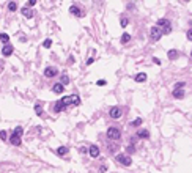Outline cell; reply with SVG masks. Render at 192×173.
<instances>
[{
	"label": "cell",
	"instance_id": "ba28073f",
	"mask_svg": "<svg viewBox=\"0 0 192 173\" xmlns=\"http://www.w3.org/2000/svg\"><path fill=\"white\" fill-rule=\"evenodd\" d=\"M57 72H58L57 69L51 66V68H46V71H44V76H46V77H54V76H57Z\"/></svg>",
	"mask_w": 192,
	"mask_h": 173
},
{
	"label": "cell",
	"instance_id": "83f0119b",
	"mask_svg": "<svg viewBox=\"0 0 192 173\" xmlns=\"http://www.w3.org/2000/svg\"><path fill=\"white\" fill-rule=\"evenodd\" d=\"M126 151H128V153H134V151H135V146H134V145H129L128 148H126Z\"/></svg>",
	"mask_w": 192,
	"mask_h": 173
},
{
	"label": "cell",
	"instance_id": "836d02e7",
	"mask_svg": "<svg viewBox=\"0 0 192 173\" xmlns=\"http://www.w3.org/2000/svg\"><path fill=\"white\" fill-rule=\"evenodd\" d=\"M153 61H154L156 64H161V60H159V58H153Z\"/></svg>",
	"mask_w": 192,
	"mask_h": 173
},
{
	"label": "cell",
	"instance_id": "52a82bcc",
	"mask_svg": "<svg viewBox=\"0 0 192 173\" xmlns=\"http://www.w3.org/2000/svg\"><path fill=\"white\" fill-rule=\"evenodd\" d=\"M109 113H110L112 118H120V116H121V113H123V110H121V107H112Z\"/></svg>",
	"mask_w": 192,
	"mask_h": 173
},
{
	"label": "cell",
	"instance_id": "4fadbf2b",
	"mask_svg": "<svg viewBox=\"0 0 192 173\" xmlns=\"http://www.w3.org/2000/svg\"><path fill=\"white\" fill-rule=\"evenodd\" d=\"M69 13L71 14H76V16H82V11L77 8V5H73V7L69 8Z\"/></svg>",
	"mask_w": 192,
	"mask_h": 173
},
{
	"label": "cell",
	"instance_id": "e0dca14e",
	"mask_svg": "<svg viewBox=\"0 0 192 173\" xmlns=\"http://www.w3.org/2000/svg\"><path fill=\"white\" fill-rule=\"evenodd\" d=\"M167 55H169L170 60H175V58L178 57V51H175V49H170V51L167 52Z\"/></svg>",
	"mask_w": 192,
	"mask_h": 173
},
{
	"label": "cell",
	"instance_id": "30bf717a",
	"mask_svg": "<svg viewBox=\"0 0 192 173\" xmlns=\"http://www.w3.org/2000/svg\"><path fill=\"white\" fill-rule=\"evenodd\" d=\"M90 156L91 157H98L99 156V148L96 145H91L90 146Z\"/></svg>",
	"mask_w": 192,
	"mask_h": 173
},
{
	"label": "cell",
	"instance_id": "277c9868",
	"mask_svg": "<svg viewBox=\"0 0 192 173\" xmlns=\"http://www.w3.org/2000/svg\"><path fill=\"white\" fill-rule=\"evenodd\" d=\"M107 137L112 140H118L121 137V132H120V129L118 128H109L107 129Z\"/></svg>",
	"mask_w": 192,
	"mask_h": 173
},
{
	"label": "cell",
	"instance_id": "d590c367",
	"mask_svg": "<svg viewBox=\"0 0 192 173\" xmlns=\"http://www.w3.org/2000/svg\"><path fill=\"white\" fill-rule=\"evenodd\" d=\"M191 57H192V52H191Z\"/></svg>",
	"mask_w": 192,
	"mask_h": 173
},
{
	"label": "cell",
	"instance_id": "2e32d148",
	"mask_svg": "<svg viewBox=\"0 0 192 173\" xmlns=\"http://www.w3.org/2000/svg\"><path fill=\"white\" fill-rule=\"evenodd\" d=\"M22 14L25 17H28V19H30V17H33V11H32L30 8H22Z\"/></svg>",
	"mask_w": 192,
	"mask_h": 173
},
{
	"label": "cell",
	"instance_id": "f1b7e54d",
	"mask_svg": "<svg viewBox=\"0 0 192 173\" xmlns=\"http://www.w3.org/2000/svg\"><path fill=\"white\" fill-rule=\"evenodd\" d=\"M0 38H2V41H3V43H8V35H0Z\"/></svg>",
	"mask_w": 192,
	"mask_h": 173
},
{
	"label": "cell",
	"instance_id": "5bb4252c",
	"mask_svg": "<svg viewBox=\"0 0 192 173\" xmlns=\"http://www.w3.org/2000/svg\"><path fill=\"white\" fill-rule=\"evenodd\" d=\"M52 90H54V93H63L65 87H63L61 84H55L54 87H52Z\"/></svg>",
	"mask_w": 192,
	"mask_h": 173
},
{
	"label": "cell",
	"instance_id": "9c48e42d",
	"mask_svg": "<svg viewBox=\"0 0 192 173\" xmlns=\"http://www.w3.org/2000/svg\"><path fill=\"white\" fill-rule=\"evenodd\" d=\"M2 54H3V57H8V55H11V54H13V46H11V44L3 46V49H2Z\"/></svg>",
	"mask_w": 192,
	"mask_h": 173
},
{
	"label": "cell",
	"instance_id": "7a4b0ae2",
	"mask_svg": "<svg viewBox=\"0 0 192 173\" xmlns=\"http://www.w3.org/2000/svg\"><path fill=\"white\" fill-rule=\"evenodd\" d=\"M79 102H80V99H79L76 95H73V96H65V98L60 101V104L63 105V109H65L66 105H69V104H79Z\"/></svg>",
	"mask_w": 192,
	"mask_h": 173
},
{
	"label": "cell",
	"instance_id": "484cf974",
	"mask_svg": "<svg viewBox=\"0 0 192 173\" xmlns=\"http://www.w3.org/2000/svg\"><path fill=\"white\" fill-rule=\"evenodd\" d=\"M61 109H63V105H61V104H60V101H58L57 104H55V112H60Z\"/></svg>",
	"mask_w": 192,
	"mask_h": 173
},
{
	"label": "cell",
	"instance_id": "8992f818",
	"mask_svg": "<svg viewBox=\"0 0 192 173\" xmlns=\"http://www.w3.org/2000/svg\"><path fill=\"white\" fill-rule=\"evenodd\" d=\"M150 36H151L153 41H159V39H161V36H162L161 28H158L156 25H154V27H151V30H150Z\"/></svg>",
	"mask_w": 192,
	"mask_h": 173
},
{
	"label": "cell",
	"instance_id": "7402d4cb",
	"mask_svg": "<svg viewBox=\"0 0 192 173\" xmlns=\"http://www.w3.org/2000/svg\"><path fill=\"white\" fill-rule=\"evenodd\" d=\"M43 46H44V47H46V49H49V47H51V46H52V39H44Z\"/></svg>",
	"mask_w": 192,
	"mask_h": 173
},
{
	"label": "cell",
	"instance_id": "e575fe53",
	"mask_svg": "<svg viewBox=\"0 0 192 173\" xmlns=\"http://www.w3.org/2000/svg\"><path fill=\"white\" fill-rule=\"evenodd\" d=\"M0 68H2V61H0Z\"/></svg>",
	"mask_w": 192,
	"mask_h": 173
},
{
	"label": "cell",
	"instance_id": "d6986e66",
	"mask_svg": "<svg viewBox=\"0 0 192 173\" xmlns=\"http://www.w3.org/2000/svg\"><path fill=\"white\" fill-rule=\"evenodd\" d=\"M69 84V77H68V74H61V85H68Z\"/></svg>",
	"mask_w": 192,
	"mask_h": 173
},
{
	"label": "cell",
	"instance_id": "ac0fdd59",
	"mask_svg": "<svg viewBox=\"0 0 192 173\" xmlns=\"http://www.w3.org/2000/svg\"><path fill=\"white\" fill-rule=\"evenodd\" d=\"M129 41H131V35H129V33H123L121 43H123V44H126V43H129Z\"/></svg>",
	"mask_w": 192,
	"mask_h": 173
},
{
	"label": "cell",
	"instance_id": "1f68e13d",
	"mask_svg": "<svg viewBox=\"0 0 192 173\" xmlns=\"http://www.w3.org/2000/svg\"><path fill=\"white\" fill-rule=\"evenodd\" d=\"M0 139H7V134H5V131H2V132H0Z\"/></svg>",
	"mask_w": 192,
	"mask_h": 173
},
{
	"label": "cell",
	"instance_id": "4dcf8cb0",
	"mask_svg": "<svg viewBox=\"0 0 192 173\" xmlns=\"http://www.w3.org/2000/svg\"><path fill=\"white\" fill-rule=\"evenodd\" d=\"M99 172H101V173L107 172V167H106V165H101V167H99Z\"/></svg>",
	"mask_w": 192,
	"mask_h": 173
},
{
	"label": "cell",
	"instance_id": "5b68a950",
	"mask_svg": "<svg viewBox=\"0 0 192 173\" xmlns=\"http://www.w3.org/2000/svg\"><path fill=\"white\" fill-rule=\"evenodd\" d=\"M117 161L120 164H121V165H125V167H129L132 164V159L129 156H126V154H118L117 156Z\"/></svg>",
	"mask_w": 192,
	"mask_h": 173
},
{
	"label": "cell",
	"instance_id": "603a6c76",
	"mask_svg": "<svg viewBox=\"0 0 192 173\" xmlns=\"http://www.w3.org/2000/svg\"><path fill=\"white\" fill-rule=\"evenodd\" d=\"M35 112H36L38 115H41V113H43V109H41V105H40V104L35 105Z\"/></svg>",
	"mask_w": 192,
	"mask_h": 173
},
{
	"label": "cell",
	"instance_id": "3957f363",
	"mask_svg": "<svg viewBox=\"0 0 192 173\" xmlns=\"http://www.w3.org/2000/svg\"><path fill=\"white\" fill-rule=\"evenodd\" d=\"M20 136H22V128L17 126L14 134L11 136V143H13V145H20Z\"/></svg>",
	"mask_w": 192,
	"mask_h": 173
},
{
	"label": "cell",
	"instance_id": "d6a6232c",
	"mask_svg": "<svg viewBox=\"0 0 192 173\" xmlns=\"http://www.w3.org/2000/svg\"><path fill=\"white\" fill-rule=\"evenodd\" d=\"M187 39H191V41H192V28L187 32Z\"/></svg>",
	"mask_w": 192,
	"mask_h": 173
},
{
	"label": "cell",
	"instance_id": "6da1fadb",
	"mask_svg": "<svg viewBox=\"0 0 192 173\" xmlns=\"http://www.w3.org/2000/svg\"><path fill=\"white\" fill-rule=\"evenodd\" d=\"M156 27L161 28L162 35H169L170 32H172V24H170V20H167V19H159Z\"/></svg>",
	"mask_w": 192,
	"mask_h": 173
},
{
	"label": "cell",
	"instance_id": "9a60e30c",
	"mask_svg": "<svg viewBox=\"0 0 192 173\" xmlns=\"http://www.w3.org/2000/svg\"><path fill=\"white\" fill-rule=\"evenodd\" d=\"M183 96H184V91H183V88H181V90H173V98L183 99Z\"/></svg>",
	"mask_w": 192,
	"mask_h": 173
},
{
	"label": "cell",
	"instance_id": "4316f807",
	"mask_svg": "<svg viewBox=\"0 0 192 173\" xmlns=\"http://www.w3.org/2000/svg\"><path fill=\"white\" fill-rule=\"evenodd\" d=\"M183 87H184V82H178V84L175 85V90H181Z\"/></svg>",
	"mask_w": 192,
	"mask_h": 173
},
{
	"label": "cell",
	"instance_id": "7c38bea8",
	"mask_svg": "<svg viewBox=\"0 0 192 173\" xmlns=\"http://www.w3.org/2000/svg\"><path fill=\"white\" fill-rule=\"evenodd\" d=\"M146 80V74L145 72H139L137 76H135V82H139V84H142V82Z\"/></svg>",
	"mask_w": 192,
	"mask_h": 173
},
{
	"label": "cell",
	"instance_id": "44dd1931",
	"mask_svg": "<svg viewBox=\"0 0 192 173\" xmlns=\"http://www.w3.org/2000/svg\"><path fill=\"white\" fill-rule=\"evenodd\" d=\"M16 8H17L16 2H11V3H8V10H10V11H16Z\"/></svg>",
	"mask_w": 192,
	"mask_h": 173
},
{
	"label": "cell",
	"instance_id": "d4e9b609",
	"mask_svg": "<svg viewBox=\"0 0 192 173\" xmlns=\"http://www.w3.org/2000/svg\"><path fill=\"white\" fill-rule=\"evenodd\" d=\"M142 124V120L140 118H137V120H134V121L131 123V126H140Z\"/></svg>",
	"mask_w": 192,
	"mask_h": 173
},
{
	"label": "cell",
	"instance_id": "f546056e",
	"mask_svg": "<svg viewBox=\"0 0 192 173\" xmlns=\"http://www.w3.org/2000/svg\"><path fill=\"white\" fill-rule=\"evenodd\" d=\"M96 84H98L99 87H104V85H106V80H104V79H101V80H98Z\"/></svg>",
	"mask_w": 192,
	"mask_h": 173
},
{
	"label": "cell",
	"instance_id": "cb8c5ba5",
	"mask_svg": "<svg viewBox=\"0 0 192 173\" xmlns=\"http://www.w3.org/2000/svg\"><path fill=\"white\" fill-rule=\"evenodd\" d=\"M120 25H121V27H126V25H128V19H126V17H121V20H120Z\"/></svg>",
	"mask_w": 192,
	"mask_h": 173
},
{
	"label": "cell",
	"instance_id": "8fae6325",
	"mask_svg": "<svg viewBox=\"0 0 192 173\" xmlns=\"http://www.w3.org/2000/svg\"><path fill=\"white\" fill-rule=\"evenodd\" d=\"M148 136H150V132L146 131V129H140L137 132V137L139 139H148Z\"/></svg>",
	"mask_w": 192,
	"mask_h": 173
},
{
	"label": "cell",
	"instance_id": "ffe728a7",
	"mask_svg": "<svg viewBox=\"0 0 192 173\" xmlns=\"http://www.w3.org/2000/svg\"><path fill=\"white\" fill-rule=\"evenodd\" d=\"M57 153L60 154V156H63V154H66V153H68V148H66V146H60V148L57 149Z\"/></svg>",
	"mask_w": 192,
	"mask_h": 173
}]
</instances>
